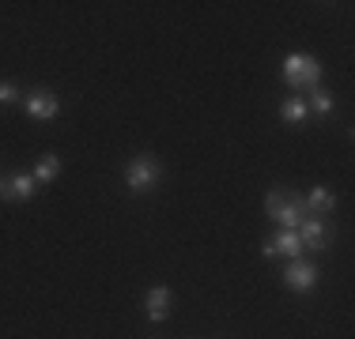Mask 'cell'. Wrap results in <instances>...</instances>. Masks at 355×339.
<instances>
[{"label":"cell","instance_id":"obj_3","mask_svg":"<svg viewBox=\"0 0 355 339\" xmlns=\"http://www.w3.org/2000/svg\"><path fill=\"white\" fill-rule=\"evenodd\" d=\"M265 215L280 223V230H299V223L306 219V208H302V196L284 189H272L265 196Z\"/></svg>","mask_w":355,"mask_h":339},{"label":"cell","instance_id":"obj_10","mask_svg":"<svg viewBox=\"0 0 355 339\" xmlns=\"http://www.w3.org/2000/svg\"><path fill=\"white\" fill-rule=\"evenodd\" d=\"M302 208H306V215H329V211L336 208V192L329 189V185H314V189L306 192V200H302Z\"/></svg>","mask_w":355,"mask_h":339},{"label":"cell","instance_id":"obj_5","mask_svg":"<svg viewBox=\"0 0 355 339\" xmlns=\"http://www.w3.org/2000/svg\"><path fill=\"white\" fill-rule=\"evenodd\" d=\"M284 286L287 291H295V294H310L318 286V268L310 264V260H287V268H284Z\"/></svg>","mask_w":355,"mask_h":339},{"label":"cell","instance_id":"obj_13","mask_svg":"<svg viewBox=\"0 0 355 339\" xmlns=\"http://www.w3.org/2000/svg\"><path fill=\"white\" fill-rule=\"evenodd\" d=\"M306 109L310 113H318V117H329L336 109V98H333V91H325V87H314L310 91V98H306Z\"/></svg>","mask_w":355,"mask_h":339},{"label":"cell","instance_id":"obj_8","mask_svg":"<svg viewBox=\"0 0 355 339\" xmlns=\"http://www.w3.org/2000/svg\"><path fill=\"white\" fill-rule=\"evenodd\" d=\"M171 305H174L171 286H151V291L144 294V317H148L151 324H159V320L171 317Z\"/></svg>","mask_w":355,"mask_h":339},{"label":"cell","instance_id":"obj_9","mask_svg":"<svg viewBox=\"0 0 355 339\" xmlns=\"http://www.w3.org/2000/svg\"><path fill=\"white\" fill-rule=\"evenodd\" d=\"M295 234H299L302 249H325L329 245V226H325V219H318V215H306Z\"/></svg>","mask_w":355,"mask_h":339},{"label":"cell","instance_id":"obj_11","mask_svg":"<svg viewBox=\"0 0 355 339\" xmlns=\"http://www.w3.org/2000/svg\"><path fill=\"white\" fill-rule=\"evenodd\" d=\"M306 117H310V109H306V98H302V95H291V98L280 102V121H287V125H302Z\"/></svg>","mask_w":355,"mask_h":339},{"label":"cell","instance_id":"obj_2","mask_svg":"<svg viewBox=\"0 0 355 339\" xmlns=\"http://www.w3.org/2000/svg\"><path fill=\"white\" fill-rule=\"evenodd\" d=\"M321 72H325V68H321V61L310 53H287L284 64H280V80L295 91H302V87L314 91L321 83Z\"/></svg>","mask_w":355,"mask_h":339},{"label":"cell","instance_id":"obj_14","mask_svg":"<svg viewBox=\"0 0 355 339\" xmlns=\"http://www.w3.org/2000/svg\"><path fill=\"white\" fill-rule=\"evenodd\" d=\"M12 102H23V95L15 91V83H0V106H12Z\"/></svg>","mask_w":355,"mask_h":339},{"label":"cell","instance_id":"obj_1","mask_svg":"<svg viewBox=\"0 0 355 339\" xmlns=\"http://www.w3.org/2000/svg\"><path fill=\"white\" fill-rule=\"evenodd\" d=\"M159 181H163V163H159L155 155H132L129 163H125V189L132 192V196H144V192H155Z\"/></svg>","mask_w":355,"mask_h":339},{"label":"cell","instance_id":"obj_6","mask_svg":"<svg viewBox=\"0 0 355 339\" xmlns=\"http://www.w3.org/2000/svg\"><path fill=\"white\" fill-rule=\"evenodd\" d=\"M261 253H265L268 260H280V257L299 260L302 257V241H299V234H295V230H280L276 237H268V241L261 245Z\"/></svg>","mask_w":355,"mask_h":339},{"label":"cell","instance_id":"obj_7","mask_svg":"<svg viewBox=\"0 0 355 339\" xmlns=\"http://www.w3.org/2000/svg\"><path fill=\"white\" fill-rule=\"evenodd\" d=\"M38 192V181L35 174H12L0 181V200H12V203H23V200H35Z\"/></svg>","mask_w":355,"mask_h":339},{"label":"cell","instance_id":"obj_12","mask_svg":"<svg viewBox=\"0 0 355 339\" xmlns=\"http://www.w3.org/2000/svg\"><path fill=\"white\" fill-rule=\"evenodd\" d=\"M57 174H61V155L46 151V155L38 158V166H35V181L38 185H49V181H57Z\"/></svg>","mask_w":355,"mask_h":339},{"label":"cell","instance_id":"obj_4","mask_svg":"<svg viewBox=\"0 0 355 339\" xmlns=\"http://www.w3.org/2000/svg\"><path fill=\"white\" fill-rule=\"evenodd\" d=\"M23 113L35 117V121H53L57 113H61V95H53V91L46 87H35L23 95Z\"/></svg>","mask_w":355,"mask_h":339}]
</instances>
